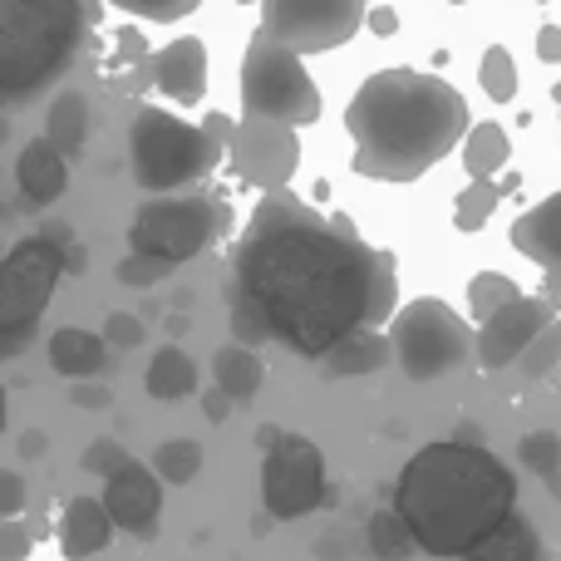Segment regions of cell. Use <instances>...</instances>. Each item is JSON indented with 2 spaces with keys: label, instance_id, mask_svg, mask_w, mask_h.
I'll use <instances>...</instances> for the list:
<instances>
[{
  "label": "cell",
  "instance_id": "obj_27",
  "mask_svg": "<svg viewBox=\"0 0 561 561\" xmlns=\"http://www.w3.org/2000/svg\"><path fill=\"white\" fill-rule=\"evenodd\" d=\"M478 79H483V94L493 104H513L517 99V65H513V49L507 45H493L478 65Z\"/></svg>",
  "mask_w": 561,
  "mask_h": 561
},
{
  "label": "cell",
  "instance_id": "obj_32",
  "mask_svg": "<svg viewBox=\"0 0 561 561\" xmlns=\"http://www.w3.org/2000/svg\"><path fill=\"white\" fill-rule=\"evenodd\" d=\"M557 365H561V325H547L542 335L523 350L517 369H523V379H542V375H552Z\"/></svg>",
  "mask_w": 561,
  "mask_h": 561
},
{
  "label": "cell",
  "instance_id": "obj_1",
  "mask_svg": "<svg viewBox=\"0 0 561 561\" xmlns=\"http://www.w3.org/2000/svg\"><path fill=\"white\" fill-rule=\"evenodd\" d=\"M394 256L359 242L350 222L272 187L237 247L232 335L242 345L280 340L320 359L345 335L394 316Z\"/></svg>",
  "mask_w": 561,
  "mask_h": 561
},
{
  "label": "cell",
  "instance_id": "obj_36",
  "mask_svg": "<svg viewBox=\"0 0 561 561\" xmlns=\"http://www.w3.org/2000/svg\"><path fill=\"white\" fill-rule=\"evenodd\" d=\"M104 335H108V345L134 350V345H144V320L128 316V310H114V316L104 320Z\"/></svg>",
  "mask_w": 561,
  "mask_h": 561
},
{
  "label": "cell",
  "instance_id": "obj_41",
  "mask_svg": "<svg viewBox=\"0 0 561 561\" xmlns=\"http://www.w3.org/2000/svg\"><path fill=\"white\" fill-rule=\"evenodd\" d=\"M365 25L375 30V35H394V30H399V15H394L389 5H379V10H369V15H365Z\"/></svg>",
  "mask_w": 561,
  "mask_h": 561
},
{
  "label": "cell",
  "instance_id": "obj_39",
  "mask_svg": "<svg viewBox=\"0 0 561 561\" xmlns=\"http://www.w3.org/2000/svg\"><path fill=\"white\" fill-rule=\"evenodd\" d=\"M5 552H0V561H25V552H30V533L15 523V517H5Z\"/></svg>",
  "mask_w": 561,
  "mask_h": 561
},
{
  "label": "cell",
  "instance_id": "obj_40",
  "mask_svg": "<svg viewBox=\"0 0 561 561\" xmlns=\"http://www.w3.org/2000/svg\"><path fill=\"white\" fill-rule=\"evenodd\" d=\"M537 59L561 65V25H542V30H537Z\"/></svg>",
  "mask_w": 561,
  "mask_h": 561
},
{
  "label": "cell",
  "instance_id": "obj_44",
  "mask_svg": "<svg viewBox=\"0 0 561 561\" xmlns=\"http://www.w3.org/2000/svg\"><path fill=\"white\" fill-rule=\"evenodd\" d=\"M69 272H75V276L89 272V252H84V247H69Z\"/></svg>",
  "mask_w": 561,
  "mask_h": 561
},
{
  "label": "cell",
  "instance_id": "obj_20",
  "mask_svg": "<svg viewBox=\"0 0 561 561\" xmlns=\"http://www.w3.org/2000/svg\"><path fill=\"white\" fill-rule=\"evenodd\" d=\"M104 340L108 335H89L79 325H65L49 335V365L65 379H94L104 369Z\"/></svg>",
  "mask_w": 561,
  "mask_h": 561
},
{
  "label": "cell",
  "instance_id": "obj_30",
  "mask_svg": "<svg viewBox=\"0 0 561 561\" xmlns=\"http://www.w3.org/2000/svg\"><path fill=\"white\" fill-rule=\"evenodd\" d=\"M517 458H523V468H533L537 478H557L561 473V438L552 428H537V434H527L523 444H517Z\"/></svg>",
  "mask_w": 561,
  "mask_h": 561
},
{
  "label": "cell",
  "instance_id": "obj_25",
  "mask_svg": "<svg viewBox=\"0 0 561 561\" xmlns=\"http://www.w3.org/2000/svg\"><path fill=\"white\" fill-rule=\"evenodd\" d=\"M513 158V138L503 124H473L463 138V168L468 178H493Z\"/></svg>",
  "mask_w": 561,
  "mask_h": 561
},
{
  "label": "cell",
  "instance_id": "obj_10",
  "mask_svg": "<svg viewBox=\"0 0 561 561\" xmlns=\"http://www.w3.org/2000/svg\"><path fill=\"white\" fill-rule=\"evenodd\" d=\"M217 232V203L207 197H168L158 193L153 203H144L134 213V252H153L168 256V262H187L197 256Z\"/></svg>",
  "mask_w": 561,
  "mask_h": 561
},
{
  "label": "cell",
  "instance_id": "obj_45",
  "mask_svg": "<svg viewBox=\"0 0 561 561\" xmlns=\"http://www.w3.org/2000/svg\"><path fill=\"white\" fill-rule=\"evenodd\" d=\"M45 448H49V444H45V434H25V454H30V458H39Z\"/></svg>",
  "mask_w": 561,
  "mask_h": 561
},
{
  "label": "cell",
  "instance_id": "obj_13",
  "mask_svg": "<svg viewBox=\"0 0 561 561\" xmlns=\"http://www.w3.org/2000/svg\"><path fill=\"white\" fill-rule=\"evenodd\" d=\"M547 325H552V306H547V300H533V296L507 300V306L493 310V316L483 320V330H478V365L483 369L517 365L523 350L533 345Z\"/></svg>",
  "mask_w": 561,
  "mask_h": 561
},
{
  "label": "cell",
  "instance_id": "obj_5",
  "mask_svg": "<svg viewBox=\"0 0 561 561\" xmlns=\"http://www.w3.org/2000/svg\"><path fill=\"white\" fill-rule=\"evenodd\" d=\"M217 153H222V138L213 128L183 124L163 108H138L128 128V163L144 193H178V187L203 183L217 168Z\"/></svg>",
  "mask_w": 561,
  "mask_h": 561
},
{
  "label": "cell",
  "instance_id": "obj_19",
  "mask_svg": "<svg viewBox=\"0 0 561 561\" xmlns=\"http://www.w3.org/2000/svg\"><path fill=\"white\" fill-rule=\"evenodd\" d=\"M320 365H325V375H330V379L379 375V369L394 365V340L379 335L375 325H369V330H355V335H345L340 345H330L325 355H320Z\"/></svg>",
  "mask_w": 561,
  "mask_h": 561
},
{
  "label": "cell",
  "instance_id": "obj_33",
  "mask_svg": "<svg viewBox=\"0 0 561 561\" xmlns=\"http://www.w3.org/2000/svg\"><path fill=\"white\" fill-rule=\"evenodd\" d=\"M178 262H168V256H153V252H134L118 262V280L124 286H158L168 272H173Z\"/></svg>",
  "mask_w": 561,
  "mask_h": 561
},
{
  "label": "cell",
  "instance_id": "obj_15",
  "mask_svg": "<svg viewBox=\"0 0 561 561\" xmlns=\"http://www.w3.org/2000/svg\"><path fill=\"white\" fill-rule=\"evenodd\" d=\"M148 79L163 89L173 104H197L207 94V45L197 35H183L148 59Z\"/></svg>",
  "mask_w": 561,
  "mask_h": 561
},
{
  "label": "cell",
  "instance_id": "obj_37",
  "mask_svg": "<svg viewBox=\"0 0 561 561\" xmlns=\"http://www.w3.org/2000/svg\"><path fill=\"white\" fill-rule=\"evenodd\" d=\"M0 513H5V517L25 513V483H20L15 468H5V473H0Z\"/></svg>",
  "mask_w": 561,
  "mask_h": 561
},
{
  "label": "cell",
  "instance_id": "obj_38",
  "mask_svg": "<svg viewBox=\"0 0 561 561\" xmlns=\"http://www.w3.org/2000/svg\"><path fill=\"white\" fill-rule=\"evenodd\" d=\"M69 399H75L79 409H108V404H114V394H108V385H94V379H75V389H69Z\"/></svg>",
  "mask_w": 561,
  "mask_h": 561
},
{
  "label": "cell",
  "instance_id": "obj_2",
  "mask_svg": "<svg viewBox=\"0 0 561 561\" xmlns=\"http://www.w3.org/2000/svg\"><path fill=\"white\" fill-rule=\"evenodd\" d=\"M355 173L375 183H414L468 138V104L448 79L424 69H379L345 108Z\"/></svg>",
  "mask_w": 561,
  "mask_h": 561
},
{
  "label": "cell",
  "instance_id": "obj_18",
  "mask_svg": "<svg viewBox=\"0 0 561 561\" xmlns=\"http://www.w3.org/2000/svg\"><path fill=\"white\" fill-rule=\"evenodd\" d=\"M513 247L523 256H533L547 272H561V193L542 197L533 213H523L513 222Z\"/></svg>",
  "mask_w": 561,
  "mask_h": 561
},
{
  "label": "cell",
  "instance_id": "obj_22",
  "mask_svg": "<svg viewBox=\"0 0 561 561\" xmlns=\"http://www.w3.org/2000/svg\"><path fill=\"white\" fill-rule=\"evenodd\" d=\"M45 138L59 148L65 158L84 153V138H89V99L84 94H59L45 114Z\"/></svg>",
  "mask_w": 561,
  "mask_h": 561
},
{
  "label": "cell",
  "instance_id": "obj_34",
  "mask_svg": "<svg viewBox=\"0 0 561 561\" xmlns=\"http://www.w3.org/2000/svg\"><path fill=\"white\" fill-rule=\"evenodd\" d=\"M118 10L128 15H144V20H183L187 10H197L203 0H114Z\"/></svg>",
  "mask_w": 561,
  "mask_h": 561
},
{
  "label": "cell",
  "instance_id": "obj_17",
  "mask_svg": "<svg viewBox=\"0 0 561 561\" xmlns=\"http://www.w3.org/2000/svg\"><path fill=\"white\" fill-rule=\"evenodd\" d=\"M114 513H108V503H99V497H75V503L65 507V523H59V547H65L69 561H84L94 552H104L108 537H114Z\"/></svg>",
  "mask_w": 561,
  "mask_h": 561
},
{
  "label": "cell",
  "instance_id": "obj_4",
  "mask_svg": "<svg viewBox=\"0 0 561 561\" xmlns=\"http://www.w3.org/2000/svg\"><path fill=\"white\" fill-rule=\"evenodd\" d=\"M84 45V0H0V94L30 104Z\"/></svg>",
  "mask_w": 561,
  "mask_h": 561
},
{
  "label": "cell",
  "instance_id": "obj_14",
  "mask_svg": "<svg viewBox=\"0 0 561 561\" xmlns=\"http://www.w3.org/2000/svg\"><path fill=\"white\" fill-rule=\"evenodd\" d=\"M104 503L114 513V523L134 537H153L158 517H163V493H158V478L144 463L128 458L118 473L104 478Z\"/></svg>",
  "mask_w": 561,
  "mask_h": 561
},
{
  "label": "cell",
  "instance_id": "obj_46",
  "mask_svg": "<svg viewBox=\"0 0 561 561\" xmlns=\"http://www.w3.org/2000/svg\"><path fill=\"white\" fill-rule=\"evenodd\" d=\"M557 108H561V84H557Z\"/></svg>",
  "mask_w": 561,
  "mask_h": 561
},
{
  "label": "cell",
  "instance_id": "obj_23",
  "mask_svg": "<svg viewBox=\"0 0 561 561\" xmlns=\"http://www.w3.org/2000/svg\"><path fill=\"white\" fill-rule=\"evenodd\" d=\"M213 375H217V385L227 389V394L237 399V404H242V399H252L256 389H262V359L252 355V345H242V340H237V345H222L213 355Z\"/></svg>",
  "mask_w": 561,
  "mask_h": 561
},
{
  "label": "cell",
  "instance_id": "obj_11",
  "mask_svg": "<svg viewBox=\"0 0 561 561\" xmlns=\"http://www.w3.org/2000/svg\"><path fill=\"white\" fill-rule=\"evenodd\" d=\"M262 503L272 517H306L325 503V458L310 438L276 434L262 463Z\"/></svg>",
  "mask_w": 561,
  "mask_h": 561
},
{
  "label": "cell",
  "instance_id": "obj_29",
  "mask_svg": "<svg viewBox=\"0 0 561 561\" xmlns=\"http://www.w3.org/2000/svg\"><path fill=\"white\" fill-rule=\"evenodd\" d=\"M153 468H158V478H168V483H193V478L203 473V448H197L193 438H168V444L153 454Z\"/></svg>",
  "mask_w": 561,
  "mask_h": 561
},
{
  "label": "cell",
  "instance_id": "obj_31",
  "mask_svg": "<svg viewBox=\"0 0 561 561\" xmlns=\"http://www.w3.org/2000/svg\"><path fill=\"white\" fill-rule=\"evenodd\" d=\"M497 197H503V193H497L488 178H473V183L463 187V197H458V217H454V222L463 227V232H478V227H488V217H493Z\"/></svg>",
  "mask_w": 561,
  "mask_h": 561
},
{
  "label": "cell",
  "instance_id": "obj_28",
  "mask_svg": "<svg viewBox=\"0 0 561 561\" xmlns=\"http://www.w3.org/2000/svg\"><path fill=\"white\" fill-rule=\"evenodd\" d=\"M517 296H523V286L503 272H478L473 280H468V306H473L478 320H488L493 310H503L507 300H517Z\"/></svg>",
  "mask_w": 561,
  "mask_h": 561
},
{
  "label": "cell",
  "instance_id": "obj_26",
  "mask_svg": "<svg viewBox=\"0 0 561 561\" xmlns=\"http://www.w3.org/2000/svg\"><path fill=\"white\" fill-rule=\"evenodd\" d=\"M419 547L414 527H409V517L399 513V507H385V513L369 517V552L379 561H404L409 552Z\"/></svg>",
  "mask_w": 561,
  "mask_h": 561
},
{
  "label": "cell",
  "instance_id": "obj_7",
  "mask_svg": "<svg viewBox=\"0 0 561 561\" xmlns=\"http://www.w3.org/2000/svg\"><path fill=\"white\" fill-rule=\"evenodd\" d=\"M394 359L409 379H444L473 359V335L463 316L448 310L444 300H414L394 316Z\"/></svg>",
  "mask_w": 561,
  "mask_h": 561
},
{
  "label": "cell",
  "instance_id": "obj_6",
  "mask_svg": "<svg viewBox=\"0 0 561 561\" xmlns=\"http://www.w3.org/2000/svg\"><path fill=\"white\" fill-rule=\"evenodd\" d=\"M242 108L262 118H280V124H316L320 118V89L300 65V49L280 45L262 30L247 45L242 59Z\"/></svg>",
  "mask_w": 561,
  "mask_h": 561
},
{
  "label": "cell",
  "instance_id": "obj_12",
  "mask_svg": "<svg viewBox=\"0 0 561 561\" xmlns=\"http://www.w3.org/2000/svg\"><path fill=\"white\" fill-rule=\"evenodd\" d=\"M227 148H232L237 173L256 187H286L300 163L296 124H280V118H262V114H247Z\"/></svg>",
  "mask_w": 561,
  "mask_h": 561
},
{
  "label": "cell",
  "instance_id": "obj_43",
  "mask_svg": "<svg viewBox=\"0 0 561 561\" xmlns=\"http://www.w3.org/2000/svg\"><path fill=\"white\" fill-rule=\"evenodd\" d=\"M134 55H144V35H138V30H124V35H118V49H114V59H134Z\"/></svg>",
  "mask_w": 561,
  "mask_h": 561
},
{
  "label": "cell",
  "instance_id": "obj_9",
  "mask_svg": "<svg viewBox=\"0 0 561 561\" xmlns=\"http://www.w3.org/2000/svg\"><path fill=\"white\" fill-rule=\"evenodd\" d=\"M365 0H262V30L300 55L340 49L365 25Z\"/></svg>",
  "mask_w": 561,
  "mask_h": 561
},
{
  "label": "cell",
  "instance_id": "obj_35",
  "mask_svg": "<svg viewBox=\"0 0 561 561\" xmlns=\"http://www.w3.org/2000/svg\"><path fill=\"white\" fill-rule=\"evenodd\" d=\"M124 463H128V454H124V444H118V438H94V444H89V454H84V468H89V473H99V478L118 473Z\"/></svg>",
  "mask_w": 561,
  "mask_h": 561
},
{
  "label": "cell",
  "instance_id": "obj_42",
  "mask_svg": "<svg viewBox=\"0 0 561 561\" xmlns=\"http://www.w3.org/2000/svg\"><path fill=\"white\" fill-rule=\"evenodd\" d=\"M203 404H207V419H213V424H222V419H227V404H232V394L217 385L213 394H203Z\"/></svg>",
  "mask_w": 561,
  "mask_h": 561
},
{
  "label": "cell",
  "instance_id": "obj_3",
  "mask_svg": "<svg viewBox=\"0 0 561 561\" xmlns=\"http://www.w3.org/2000/svg\"><path fill=\"white\" fill-rule=\"evenodd\" d=\"M399 513L434 557H468L517 513V478L483 444H428L399 473Z\"/></svg>",
  "mask_w": 561,
  "mask_h": 561
},
{
  "label": "cell",
  "instance_id": "obj_16",
  "mask_svg": "<svg viewBox=\"0 0 561 561\" xmlns=\"http://www.w3.org/2000/svg\"><path fill=\"white\" fill-rule=\"evenodd\" d=\"M65 163H69V158L59 153L49 138H35V144H25V153L15 158L20 197H25L30 207H49L69 187V168Z\"/></svg>",
  "mask_w": 561,
  "mask_h": 561
},
{
  "label": "cell",
  "instance_id": "obj_24",
  "mask_svg": "<svg viewBox=\"0 0 561 561\" xmlns=\"http://www.w3.org/2000/svg\"><path fill=\"white\" fill-rule=\"evenodd\" d=\"M144 385H148V394L153 399H187V394H197V365L178 345H168V350H158L153 355Z\"/></svg>",
  "mask_w": 561,
  "mask_h": 561
},
{
  "label": "cell",
  "instance_id": "obj_21",
  "mask_svg": "<svg viewBox=\"0 0 561 561\" xmlns=\"http://www.w3.org/2000/svg\"><path fill=\"white\" fill-rule=\"evenodd\" d=\"M463 561H542V542H537L533 523L523 513H507V523L488 533Z\"/></svg>",
  "mask_w": 561,
  "mask_h": 561
},
{
  "label": "cell",
  "instance_id": "obj_8",
  "mask_svg": "<svg viewBox=\"0 0 561 561\" xmlns=\"http://www.w3.org/2000/svg\"><path fill=\"white\" fill-rule=\"evenodd\" d=\"M59 272H69V252H59L49 237H25L5 256V272H0V345L5 355H15L30 325L45 316Z\"/></svg>",
  "mask_w": 561,
  "mask_h": 561
}]
</instances>
